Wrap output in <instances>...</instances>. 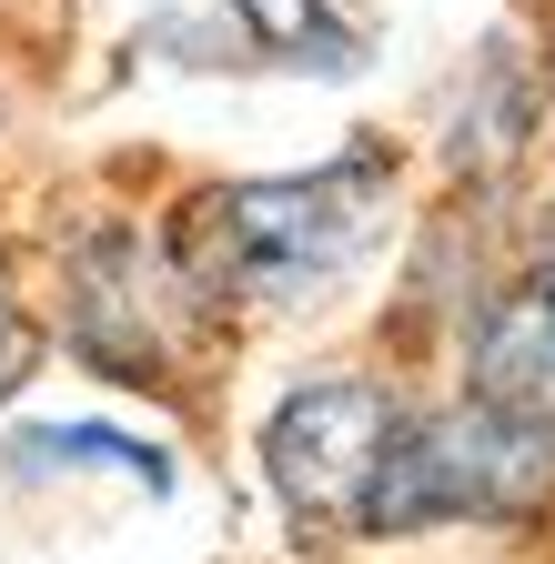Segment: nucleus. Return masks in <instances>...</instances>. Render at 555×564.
Wrapping results in <instances>:
<instances>
[{
	"mask_svg": "<svg viewBox=\"0 0 555 564\" xmlns=\"http://www.w3.org/2000/svg\"><path fill=\"white\" fill-rule=\"evenodd\" d=\"M384 192L394 162L374 152H343L323 172H284V182H223L182 212L172 262L202 293H253V303H313L354 272L384 232Z\"/></svg>",
	"mask_w": 555,
	"mask_h": 564,
	"instance_id": "obj_1",
	"label": "nucleus"
},
{
	"mask_svg": "<svg viewBox=\"0 0 555 564\" xmlns=\"http://www.w3.org/2000/svg\"><path fill=\"white\" fill-rule=\"evenodd\" d=\"M555 494V423L505 403L404 413L354 505V534H425V524H515Z\"/></svg>",
	"mask_w": 555,
	"mask_h": 564,
	"instance_id": "obj_2",
	"label": "nucleus"
},
{
	"mask_svg": "<svg viewBox=\"0 0 555 564\" xmlns=\"http://www.w3.org/2000/svg\"><path fill=\"white\" fill-rule=\"evenodd\" d=\"M394 423H404V403L384 383L323 373V383H303V393L273 403V423H263V474H273V494H284L303 524H354L364 484H374V464L394 444Z\"/></svg>",
	"mask_w": 555,
	"mask_h": 564,
	"instance_id": "obj_3",
	"label": "nucleus"
},
{
	"mask_svg": "<svg viewBox=\"0 0 555 564\" xmlns=\"http://www.w3.org/2000/svg\"><path fill=\"white\" fill-rule=\"evenodd\" d=\"M233 11H243V31L263 51H284L303 70H354V31H343L323 0H233Z\"/></svg>",
	"mask_w": 555,
	"mask_h": 564,
	"instance_id": "obj_4",
	"label": "nucleus"
},
{
	"mask_svg": "<svg viewBox=\"0 0 555 564\" xmlns=\"http://www.w3.org/2000/svg\"><path fill=\"white\" fill-rule=\"evenodd\" d=\"M82 454H92V464H121L131 484H152V494L172 484V464H162V454L121 444V434H61V423H41V434H21V464H82Z\"/></svg>",
	"mask_w": 555,
	"mask_h": 564,
	"instance_id": "obj_5",
	"label": "nucleus"
},
{
	"mask_svg": "<svg viewBox=\"0 0 555 564\" xmlns=\"http://www.w3.org/2000/svg\"><path fill=\"white\" fill-rule=\"evenodd\" d=\"M21 373H31V323L11 313V293H0V393H11Z\"/></svg>",
	"mask_w": 555,
	"mask_h": 564,
	"instance_id": "obj_6",
	"label": "nucleus"
},
{
	"mask_svg": "<svg viewBox=\"0 0 555 564\" xmlns=\"http://www.w3.org/2000/svg\"><path fill=\"white\" fill-rule=\"evenodd\" d=\"M525 293H535V303H545V313H555V242H545V262H535V272H525Z\"/></svg>",
	"mask_w": 555,
	"mask_h": 564,
	"instance_id": "obj_7",
	"label": "nucleus"
}]
</instances>
